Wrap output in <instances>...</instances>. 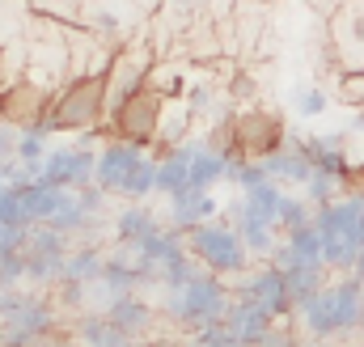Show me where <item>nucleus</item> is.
<instances>
[{"mask_svg": "<svg viewBox=\"0 0 364 347\" xmlns=\"http://www.w3.org/2000/svg\"><path fill=\"white\" fill-rule=\"evenodd\" d=\"M110 110V93H106V73H77L73 81L55 85L47 114L30 127L34 136H51V132H93L97 123H106Z\"/></svg>", "mask_w": 364, "mask_h": 347, "instance_id": "nucleus-1", "label": "nucleus"}, {"mask_svg": "<svg viewBox=\"0 0 364 347\" xmlns=\"http://www.w3.org/2000/svg\"><path fill=\"white\" fill-rule=\"evenodd\" d=\"M360 322H364V284L356 275L322 284V292L309 305H301V331L314 343L352 335V331H360Z\"/></svg>", "mask_w": 364, "mask_h": 347, "instance_id": "nucleus-2", "label": "nucleus"}, {"mask_svg": "<svg viewBox=\"0 0 364 347\" xmlns=\"http://www.w3.org/2000/svg\"><path fill=\"white\" fill-rule=\"evenodd\" d=\"M288 144V123L267 106H242L225 119V157L242 161H267Z\"/></svg>", "mask_w": 364, "mask_h": 347, "instance_id": "nucleus-3", "label": "nucleus"}, {"mask_svg": "<svg viewBox=\"0 0 364 347\" xmlns=\"http://www.w3.org/2000/svg\"><path fill=\"white\" fill-rule=\"evenodd\" d=\"M161 114H166V97L144 81L140 89H132L127 97L110 102V110H106V132H110V140H119V144L153 149V144H157V132H161Z\"/></svg>", "mask_w": 364, "mask_h": 347, "instance_id": "nucleus-4", "label": "nucleus"}, {"mask_svg": "<svg viewBox=\"0 0 364 347\" xmlns=\"http://www.w3.org/2000/svg\"><path fill=\"white\" fill-rule=\"evenodd\" d=\"M229 301H233L229 284H225L220 275H212V271H203V267H199V271H195V275L178 288V292H166L161 309H166L174 322H182V326L203 331V326H216V322L225 318Z\"/></svg>", "mask_w": 364, "mask_h": 347, "instance_id": "nucleus-5", "label": "nucleus"}, {"mask_svg": "<svg viewBox=\"0 0 364 347\" xmlns=\"http://www.w3.org/2000/svg\"><path fill=\"white\" fill-rule=\"evenodd\" d=\"M161 0H81V21L97 43H132L157 17Z\"/></svg>", "mask_w": 364, "mask_h": 347, "instance_id": "nucleus-6", "label": "nucleus"}, {"mask_svg": "<svg viewBox=\"0 0 364 347\" xmlns=\"http://www.w3.org/2000/svg\"><path fill=\"white\" fill-rule=\"evenodd\" d=\"M186 250H191V259L199 262L203 271H212V275H220V279L250 271V250L242 246L237 229L225 225V220H208V225L191 229V233H186Z\"/></svg>", "mask_w": 364, "mask_h": 347, "instance_id": "nucleus-7", "label": "nucleus"}, {"mask_svg": "<svg viewBox=\"0 0 364 347\" xmlns=\"http://www.w3.org/2000/svg\"><path fill=\"white\" fill-rule=\"evenodd\" d=\"M144 161V149H132V144H119L110 140L102 153H97V166H93V178L102 191H123L127 178L136 174V166Z\"/></svg>", "mask_w": 364, "mask_h": 347, "instance_id": "nucleus-8", "label": "nucleus"}, {"mask_svg": "<svg viewBox=\"0 0 364 347\" xmlns=\"http://www.w3.org/2000/svg\"><path fill=\"white\" fill-rule=\"evenodd\" d=\"M216 212H220V203L212 199V191L182 186L178 195H170V229H174V233H191V229L208 225Z\"/></svg>", "mask_w": 364, "mask_h": 347, "instance_id": "nucleus-9", "label": "nucleus"}, {"mask_svg": "<svg viewBox=\"0 0 364 347\" xmlns=\"http://www.w3.org/2000/svg\"><path fill=\"white\" fill-rule=\"evenodd\" d=\"M263 170H267V178H272V182H279L284 191H288V186H296V191H301V186L309 182L314 166H309V157L301 153V144L288 136V144H284L279 153H272V157L263 161Z\"/></svg>", "mask_w": 364, "mask_h": 347, "instance_id": "nucleus-10", "label": "nucleus"}, {"mask_svg": "<svg viewBox=\"0 0 364 347\" xmlns=\"http://www.w3.org/2000/svg\"><path fill=\"white\" fill-rule=\"evenodd\" d=\"M225 178H229V157L216 153V149H208L203 140H195V157H191V170H186V186L212 191V186L225 182Z\"/></svg>", "mask_w": 364, "mask_h": 347, "instance_id": "nucleus-11", "label": "nucleus"}, {"mask_svg": "<svg viewBox=\"0 0 364 347\" xmlns=\"http://www.w3.org/2000/svg\"><path fill=\"white\" fill-rule=\"evenodd\" d=\"M106 322H110L119 335H127V339H140V335L153 326V309H149L140 297H119V301H110V314H106Z\"/></svg>", "mask_w": 364, "mask_h": 347, "instance_id": "nucleus-12", "label": "nucleus"}, {"mask_svg": "<svg viewBox=\"0 0 364 347\" xmlns=\"http://www.w3.org/2000/svg\"><path fill=\"white\" fill-rule=\"evenodd\" d=\"M153 233H161V220H157V212H149V208H127V212H119V220H114V237L132 250V246H140V242H149Z\"/></svg>", "mask_w": 364, "mask_h": 347, "instance_id": "nucleus-13", "label": "nucleus"}, {"mask_svg": "<svg viewBox=\"0 0 364 347\" xmlns=\"http://www.w3.org/2000/svg\"><path fill=\"white\" fill-rule=\"evenodd\" d=\"M326 110H331V93L322 85L301 81V85L292 89V114H296V119H318V114H326Z\"/></svg>", "mask_w": 364, "mask_h": 347, "instance_id": "nucleus-14", "label": "nucleus"}, {"mask_svg": "<svg viewBox=\"0 0 364 347\" xmlns=\"http://www.w3.org/2000/svg\"><path fill=\"white\" fill-rule=\"evenodd\" d=\"M305 225H314V208L301 199V195H284V203H279V233H292V229H305Z\"/></svg>", "mask_w": 364, "mask_h": 347, "instance_id": "nucleus-15", "label": "nucleus"}, {"mask_svg": "<svg viewBox=\"0 0 364 347\" xmlns=\"http://www.w3.org/2000/svg\"><path fill=\"white\" fill-rule=\"evenodd\" d=\"M348 17H352V38H356V47H364V4H356Z\"/></svg>", "mask_w": 364, "mask_h": 347, "instance_id": "nucleus-16", "label": "nucleus"}, {"mask_svg": "<svg viewBox=\"0 0 364 347\" xmlns=\"http://www.w3.org/2000/svg\"><path fill=\"white\" fill-rule=\"evenodd\" d=\"M360 335H364V322H360Z\"/></svg>", "mask_w": 364, "mask_h": 347, "instance_id": "nucleus-17", "label": "nucleus"}]
</instances>
